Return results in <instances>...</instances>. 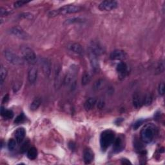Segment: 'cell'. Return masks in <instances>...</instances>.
I'll use <instances>...</instances> for the list:
<instances>
[{
	"label": "cell",
	"mask_w": 165,
	"mask_h": 165,
	"mask_svg": "<svg viewBox=\"0 0 165 165\" xmlns=\"http://www.w3.org/2000/svg\"><path fill=\"white\" fill-rule=\"evenodd\" d=\"M81 10H82V7L80 6L72 5H65L61 7V8L58 9L54 10L51 12H50L48 16L50 17L54 18L59 15H66V14L77 13Z\"/></svg>",
	"instance_id": "1"
},
{
	"label": "cell",
	"mask_w": 165,
	"mask_h": 165,
	"mask_svg": "<svg viewBox=\"0 0 165 165\" xmlns=\"http://www.w3.org/2000/svg\"><path fill=\"white\" fill-rule=\"evenodd\" d=\"M156 134V129L155 126L152 124H148L143 127L141 131V139L145 143L152 142Z\"/></svg>",
	"instance_id": "2"
},
{
	"label": "cell",
	"mask_w": 165,
	"mask_h": 165,
	"mask_svg": "<svg viewBox=\"0 0 165 165\" xmlns=\"http://www.w3.org/2000/svg\"><path fill=\"white\" fill-rule=\"evenodd\" d=\"M115 140V133L110 130H107L103 132L100 137V145L103 150H105L108 148Z\"/></svg>",
	"instance_id": "3"
},
{
	"label": "cell",
	"mask_w": 165,
	"mask_h": 165,
	"mask_svg": "<svg viewBox=\"0 0 165 165\" xmlns=\"http://www.w3.org/2000/svg\"><path fill=\"white\" fill-rule=\"evenodd\" d=\"M21 51L23 58L28 63L33 64L36 61V55H35L33 50L30 47L27 46L21 47Z\"/></svg>",
	"instance_id": "4"
},
{
	"label": "cell",
	"mask_w": 165,
	"mask_h": 165,
	"mask_svg": "<svg viewBox=\"0 0 165 165\" xmlns=\"http://www.w3.org/2000/svg\"><path fill=\"white\" fill-rule=\"evenodd\" d=\"M3 54L5 58L9 63L14 64V65H19V64H23V61L21 57L10 50H5Z\"/></svg>",
	"instance_id": "5"
},
{
	"label": "cell",
	"mask_w": 165,
	"mask_h": 165,
	"mask_svg": "<svg viewBox=\"0 0 165 165\" xmlns=\"http://www.w3.org/2000/svg\"><path fill=\"white\" fill-rule=\"evenodd\" d=\"M77 74V68L74 66L72 67L69 71L67 72V75L64 78L63 83L65 85H72L76 83L75 77Z\"/></svg>",
	"instance_id": "6"
},
{
	"label": "cell",
	"mask_w": 165,
	"mask_h": 165,
	"mask_svg": "<svg viewBox=\"0 0 165 165\" xmlns=\"http://www.w3.org/2000/svg\"><path fill=\"white\" fill-rule=\"evenodd\" d=\"M118 6V3L112 0H106L102 2L99 5V9L102 11H110L116 9Z\"/></svg>",
	"instance_id": "7"
},
{
	"label": "cell",
	"mask_w": 165,
	"mask_h": 165,
	"mask_svg": "<svg viewBox=\"0 0 165 165\" xmlns=\"http://www.w3.org/2000/svg\"><path fill=\"white\" fill-rule=\"evenodd\" d=\"M10 32L14 36L21 39H28L29 35L22 28L19 27H14L10 28Z\"/></svg>",
	"instance_id": "8"
},
{
	"label": "cell",
	"mask_w": 165,
	"mask_h": 165,
	"mask_svg": "<svg viewBox=\"0 0 165 165\" xmlns=\"http://www.w3.org/2000/svg\"><path fill=\"white\" fill-rule=\"evenodd\" d=\"M40 65L43 73L47 77H49L51 74V63L47 58H42L40 60Z\"/></svg>",
	"instance_id": "9"
},
{
	"label": "cell",
	"mask_w": 165,
	"mask_h": 165,
	"mask_svg": "<svg viewBox=\"0 0 165 165\" xmlns=\"http://www.w3.org/2000/svg\"><path fill=\"white\" fill-rule=\"evenodd\" d=\"M89 52L96 55L97 56H99L104 52V49L98 43L92 42L89 47Z\"/></svg>",
	"instance_id": "10"
},
{
	"label": "cell",
	"mask_w": 165,
	"mask_h": 165,
	"mask_svg": "<svg viewBox=\"0 0 165 165\" xmlns=\"http://www.w3.org/2000/svg\"><path fill=\"white\" fill-rule=\"evenodd\" d=\"M116 70L119 74V77L121 80H123L128 74V69L126 64L124 62H120L118 64Z\"/></svg>",
	"instance_id": "11"
},
{
	"label": "cell",
	"mask_w": 165,
	"mask_h": 165,
	"mask_svg": "<svg viewBox=\"0 0 165 165\" xmlns=\"http://www.w3.org/2000/svg\"><path fill=\"white\" fill-rule=\"evenodd\" d=\"M89 55L90 65L92 67V70L94 71V72H97L99 70V63L98 60V56L90 52H89Z\"/></svg>",
	"instance_id": "12"
},
{
	"label": "cell",
	"mask_w": 165,
	"mask_h": 165,
	"mask_svg": "<svg viewBox=\"0 0 165 165\" xmlns=\"http://www.w3.org/2000/svg\"><path fill=\"white\" fill-rule=\"evenodd\" d=\"M113 143V151L114 153H119L121 152L125 148V143L123 139L121 137H118L115 139Z\"/></svg>",
	"instance_id": "13"
},
{
	"label": "cell",
	"mask_w": 165,
	"mask_h": 165,
	"mask_svg": "<svg viewBox=\"0 0 165 165\" xmlns=\"http://www.w3.org/2000/svg\"><path fill=\"white\" fill-rule=\"evenodd\" d=\"M110 57L112 60H123L126 57V53L122 50H115L110 54Z\"/></svg>",
	"instance_id": "14"
},
{
	"label": "cell",
	"mask_w": 165,
	"mask_h": 165,
	"mask_svg": "<svg viewBox=\"0 0 165 165\" xmlns=\"http://www.w3.org/2000/svg\"><path fill=\"white\" fill-rule=\"evenodd\" d=\"M94 154L92 150L89 148H86L83 152V159L85 163L86 164H89L94 160Z\"/></svg>",
	"instance_id": "15"
},
{
	"label": "cell",
	"mask_w": 165,
	"mask_h": 165,
	"mask_svg": "<svg viewBox=\"0 0 165 165\" xmlns=\"http://www.w3.org/2000/svg\"><path fill=\"white\" fill-rule=\"evenodd\" d=\"M144 104V97L139 93H135L133 96V105L135 108L139 109Z\"/></svg>",
	"instance_id": "16"
},
{
	"label": "cell",
	"mask_w": 165,
	"mask_h": 165,
	"mask_svg": "<svg viewBox=\"0 0 165 165\" xmlns=\"http://www.w3.org/2000/svg\"><path fill=\"white\" fill-rule=\"evenodd\" d=\"M38 78V69L35 67H32L28 70V80L31 83L33 84L37 80Z\"/></svg>",
	"instance_id": "17"
},
{
	"label": "cell",
	"mask_w": 165,
	"mask_h": 165,
	"mask_svg": "<svg viewBox=\"0 0 165 165\" xmlns=\"http://www.w3.org/2000/svg\"><path fill=\"white\" fill-rule=\"evenodd\" d=\"M26 131L24 128H19L16 130L15 133H14V136H15L16 140L18 143H21L22 142L25 137Z\"/></svg>",
	"instance_id": "18"
},
{
	"label": "cell",
	"mask_w": 165,
	"mask_h": 165,
	"mask_svg": "<svg viewBox=\"0 0 165 165\" xmlns=\"http://www.w3.org/2000/svg\"><path fill=\"white\" fill-rule=\"evenodd\" d=\"M69 49L72 52H73L74 53L79 55H82L84 53V51L82 46L80 43H72L69 46Z\"/></svg>",
	"instance_id": "19"
},
{
	"label": "cell",
	"mask_w": 165,
	"mask_h": 165,
	"mask_svg": "<svg viewBox=\"0 0 165 165\" xmlns=\"http://www.w3.org/2000/svg\"><path fill=\"white\" fill-rule=\"evenodd\" d=\"M96 104H97V99L94 97H90L88 99H87V101H85L84 107L86 110L89 111L94 109Z\"/></svg>",
	"instance_id": "20"
},
{
	"label": "cell",
	"mask_w": 165,
	"mask_h": 165,
	"mask_svg": "<svg viewBox=\"0 0 165 165\" xmlns=\"http://www.w3.org/2000/svg\"><path fill=\"white\" fill-rule=\"evenodd\" d=\"M61 68L60 67H56L55 70V87L57 89H59L61 85Z\"/></svg>",
	"instance_id": "21"
},
{
	"label": "cell",
	"mask_w": 165,
	"mask_h": 165,
	"mask_svg": "<svg viewBox=\"0 0 165 165\" xmlns=\"http://www.w3.org/2000/svg\"><path fill=\"white\" fill-rule=\"evenodd\" d=\"M38 150L34 147H31L27 151V157L31 160H34L37 158Z\"/></svg>",
	"instance_id": "22"
},
{
	"label": "cell",
	"mask_w": 165,
	"mask_h": 165,
	"mask_svg": "<svg viewBox=\"0 0 165 165\" xmlns=\"http://www.w3.org/2000/svg\"><path fill=\"white\" fill-rule=\"evenodd\" d=\"M1 114L2 116H3L5 118L7 119H12L14 118V112L11 110H6L3 106L2 107L1 109Z\"/></svg>",
	"instance_id": "23"
},
{
	"label": "cell",
	"mask_w": 165,
	"mask_h": 165,
	"mask_svg": "<svg viewBox=\"0 0 165 165\" xmlns=\"http://www.w3.org/2000/svg\"><path fill=\"white\" fill-rule=\"evenodd\" d=\"M7 70L3 66H1L0 68V75H1V77H0V83H1V85L2 86L3 84L4 81L5 80V79L7 76Z\"/></svg>",
	"instance_id": "24"
},
{
	"label": "cell",
	"mask_w": 165,
	"mask_h": 165,
	"mask_svg": "<svg viewBox=\"0 0 165 165\" xmlns=\"http://www.w3.org/2000/svg\"><path fill=\"white\" fill-rule=\"evenodd\" d=\"M91 81V76L89 73L88 72H85L83 76H82V79H81V83L83 85H87V84H89Z\"/></svg>",
	"instance_id": "25"
},
{
	"label": "cell",
	"mask_w": 165,
	"mask_h": 165,
	"mask_svg": "<svg viewBox=\"0 0 165 165\" xmlns=\"http://www.w3.org/2000/svg\"><path fill=\"white\" fill-rule=\"evenodd\" d=\"M41 104V100L39 98L35 99L34 101L32 102L31 105V110L32 111L36 110L40 106Z\"/></svg>",
	"instance_id": "26"
},
{
	"label": "cell",
	"mask_w": 165,
	"mask_h": 165,
	"mask_svg": "<svg viewBox=\"0 0 165 165\" xmlns=\"http://www.w3.org/2000/svg\"><path fill=\"white\" fill-rule=\"evenodd\" d=\"M84 21V19L80 18H70L68 19H67L65 21L64 23L65 24H72V23H82Z\"/></svg>",
	"instance_id": "27"
},
{
	"label": "cell",
	"mask_w": 165,
	"mask_h": 165,
	"mask_svg": "<svg viewBox=\"0 0 165 165\" xmlns=\"http://www.w3.org/2000/svg\"><path fill=\"white\" fill-rule=\"evenodd\" d=\"M17 141L14 139H10L9 142H8V148L10 151H13V150L16 148L17 146Z\"/></svg>",
	"instance_id": "28"
},
{
	"label": "cell",
	"mask_w": 165,
	"mask_h": 165,
	"mask_svg": "<svg viewBox=\"0 0 165 165\" xmlns=\"http://www.w3.org/2000/svg\"><path fill=\"white\" fill-rule=\"evenodd\" d=\"M29 146H30V142H29V141H25L23 143V144L22 145H21V148H20L21 152V153H25V152H27L28 150V149L30 148Z\"/></svg>",
	"instance_id": "29"
},
{
	"label": "cell",
	"mask_w": 165,
	"mask_h": 165,
	"mask_svg": "<svg viewBox=\"0 0 165 165\" xmlns=\"http://www.w3.org/2000/svg\"><path fill=\"white\" fill-rule=\"evenodd\" d=\"M104 81L103 80H97L94 85V89L96 90H99L100 89H101L102 87L104 86Z\"/></svg>",
	"instance_id": "30"
},
{
	"label": "cell",
	"mask_w": 165,
	"mask_h": 165,
	"mask_svg": "<svg viewBox=\"0 0 165 165\" xmlns=\"http://www.w3.org/2000/svg\"><path fill=\"white\" fill-rule=\"evenodd\" d=\"M152 101H153V97L150 94H148L144 97V104L146 106L151 105Z\"/></svg>",
	"instance_id": "31"
},
{
	"label": "cell",
	"mask_w": 165,
	"mask_h": 165,
	"mask_svg": "<svg viewBox=\"0 0 165 165\" xmlns=\"http://www.w3.org/2000/svg\"><path fill=\"white\" fill-rule=\"evenodd\" d=\"M20 18H22L24 19H32L34 18L33 14L29 12H23L22 14H20Z\"/></svg>",
	"instance_id": "32"
},
{
	"label": "cell",
	"mask_w": 165,
	"mask_h": 165,
	"mask_svg": "<svg viewBox=\"0 0 165 165\" xmlns=\"http://www.w3.org/2000/svg\"><path fill=\"white\" fill-rule=\"evenodd\" d=\"M24 120H25L24 115L23 113H21L16 118L15 121H14V123H15L16 124H19L21 123H22V122H23Z\"/></svg>",
	"instance_id": "33"
},
{
	"label": "cell",
	"mask_w": 165,
	"mask_h": 165,
	"mask_svg": "<svg viewBox=\"0 0 165 165\" xmlns=\"http://www.w3.org/2000/svg\"><path fill=\"white\" fill-rule=\"evenodd\" d=\"M164 88H165V86L164 83H161V84H159V87H158V92L160 96H163L164 94Z\"/></svg>",
	"instance_id": "34"
},
{
	"label": "cell",
	"mask_w": 165,
	"mask_h": 165,
	"mask_svg": "<svg viewBox=\"0 0 165 165\" xmlns=\"http://www.w3.org/2000/svg\"><path fill=\"white\" fill-rule=\"evenodd\" d=\"M144 122H145V121L143 119H140V120H138V121H136L134 125V130H137V129H138L142 125V124L144 123Z\"/></svg>",
	"instance_id": "35"
},
{
	"label": "cell",
	"mask_w": 165,
	"mask_h": 165,
	"mask_svg": "<svg viewBox=\"0 0 165 165\" xmlns=\"http://www.w3.org/2000/svg\"><path fill=\"white\" fill-rule=\"evenodd\" d=\"M27 3H28L27 2H25V1H18L14 3V6L15 7V8H19V7L23 6Z\"/></svg>",
	"instance_id": "36"
},
{
	"label": "cell",
	"mask_w": 165,
	"mask_h": 165,
	"mask_svg": "<svg viewBox=\"0 0 165 165\" xmlns=\"http://www.w3.org/2000/svg\"><path fill=\"white\" fill-rule=\"evenodd\" d=\"M0 14H1V16H5L9 15L10 12L7 10L3 9V7H2L1 9H0Z\"/></svg>",
	"instance_id": "37"
},
{
	"label": "cell",
	"mask_w": 165,
	"mask_h": 165,
	"mask_svg": "<svg viewBox=\"0 0 165 165\" xmlns=\"http://www.w3.org/2000/svg\"><path fill=\"white\" fill-rule=\"evenodd\" d=\"M164 63L163 62H161L159 64L158 67H157V71H158L159 73H162L164 71Z\"/></svg>",
	"instance_id": "38"
},
{
	"label": "cell",
	"mask_w": 165,
	"mask_h": 165,
	"mask_svg": "<svg viewBox=\"0 0 165 165\" xmlns=\"http://www.w3.org/2000/svg\"><path fill=\"white\" fill-rule=\"evenodd\" d=\"M104 106H105V101L103 100H100L97 103V108L99 109H103Z\"/></svg>",
	"instance_id": "39"
},
{
	"label": "cell",
	"mask_w": 165,
	"mask_h": 165,
	"mask_svg": "<svg viewBox=\"0 0 165 165\" xmlns=\"http://www.w3.org/2000/svg\"><path fill=\"white\" fill-rule=\"evenodd\" d=\"M121 163L124 164H132L130 161H129L127 159H126V158H123V159H121Z\"/></svg>",
	"instance_id": "40"
},
{
	"label": "cell",
	"mask_w": 165,
	"mask_h": 165,
	"mask_svg": "<svg viewBox=\"0 0 165 165\" xmlns=\"http://www.w3.org/2000/svg\"><path fill=\"white\" fill-rule=\"evenodd\" d=\"M9 95L8 94H6L4 96L3 99V103H6L7 101H9Z\"/></svg>",
	"instance_id": "41"
},
{
	"label": "cell",
	"mask_w": 165,
	"mask_h": 165,
	"mask_svg": "<svg viewBox=\"0 0 165 165\" xmlns=\"http://www.w3.org/2000/svg\"><path fill=\"white\" fill-rule=\"evenodd\" d=\"M69 145L72 146V148H70V149H71L72 150L75 149V145L74 144V142H70L69 143Z\"/></svg>",
	"instance_id": "42"
}]
</instances>
